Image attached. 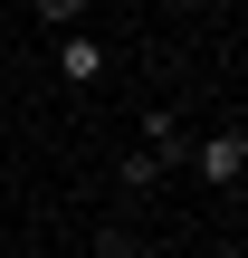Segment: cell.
Instances as JSON below:
<instances>
[{
  "label": "cell",
  "mask_w": 248,
  "mask_h": 258,
  "mask_svg": "<svg viewBox=\"0 0 248 258\" xmlns=\"http://www.w3.org/2000/svg\"><path fill=\"white\" fill-rule=\"evenodd\" d=\"M182 163H191L210 191H239V182H248V134H239V115H229V124H210V134H201Z\"/></svg>",
  "instance_id": "1"
},
{
  "label": "cell",
  "mask_w": 248,
  "mask_h": 258,
  "mask_svg": "<svg viewBox=\"0 0 248 258\" xmlns=\"http://www.w3.org/2000/svg\"><path fill=\"white\" fill-rule=\"evenodd\" d=\"M105 67H115V48H105L96 29H67V38H57V77H67L76 96H86V86H105Z\"/></svg>",
  "instance_id": "2"
},
{
  "label": "cell",
  "mask_w": 248,
  "mask_h": 258,
  "mask_svg": "<svg viewBox=\"0 0 248 258\" xmlns=\"http://www.w3.org/2000/svg\"><path fill=\"white\" fill-rule=\"evenodd\" d=\"M96 258H134V239H124V230H105V239H96Z\"/></svg>",
  "instance_id": "4"
},
{
  "label": "cell",
  "mask_w": 248,
  "mask_h": 258,
  "mask_svg": "<svg viewBox=\"0 0 248 258\" xmlns=\"http://www.w3.org/2000/svg\"><path fill=\"white\" fill-rule=\"evenodd\" d=\"M134 153H153V163L172 172V163L191 153V134H182V115H172V105H143V144H134Z\"/></svg>",
  "instance_id": "3"
}]
</instances>
